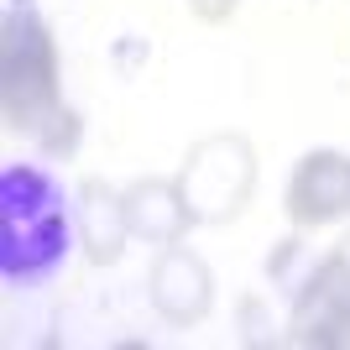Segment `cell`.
<instances>
[{
    "mask_svg": "<svg viewBox=\"0 0 350 350\" xmlns=\"http://www.w3.org/2000/svg\"><path fill=\"white\" fill-rule=\"evenodd\" d=\"M146 293H152V308L167 324H199L215 308V278H209V267L189 246H178V241L162 246V256L152 262Z\"/></svg>",
    "mask_w": 350,
    "mask_h": 350,
    "instance_id": "cell-5",
    "label": "cell"
},
{
    "mask_svg": "<svg viewBox=\"0 0 350 350\" xmlns=\"http://www.w3.org/2000/svg\"><path fill=\"white\" fill-rule=\"evenodd\" d=\"M345 304H350V256L335 246L304 278V288H298V298H293V340L304 345V340L314 335L329 314H340Z\"/></svg>",
    "mask_w": 350,
    "mask_h": 350,
    "instance_id": "cell-8",
    "label": "cell"
},
{
    "mask_svg": "<svg viewBox=\"0 0 350 350\" xmlns=\"http://www.w3.org/2000/svg\"><path fill=\"white\" fill-rule=\"evenodd\" d=\"M126 219H131L136 241H152V246H173L183 241L193 225V209L183 199V183L178 178H136L126 189Z\"/></svg>",
    "mask_w": 350,
    "mask_h": 350,
    "instance_id": "cell-7",
    "label": "cell"
},
{
    "mask_svg": "<svg viewBox=\"0 0 350 350\" xmlns=\"http://www.w3.org/2000/svg\"><path fill=\"white\" fill-rule=\"evenodd\" d=\"M79 219L63 183L37 162H11L0 173V272L5 282H42L68 262Z\"/></svg>",
    "mask_w": 350,
    "mask_h": 350,
    "instance_id": "cell-1",
    "label": "cell"
},
{
    "mask_svg": "<svg viewBox=\"0 0 350 350\" xmlns=\"http://www.w3.org/2000/svg\"><path fill=\"white\" fill-rule=\"evenodd\" d=\"M350 215V157L345 152H308L288 178V219L298 230H324Z\"/></svg>",
    "mask_w": 350,
    "mask_h": 350,
    "instance_id": "cell-4",
    "label": "cell"
},
{
    "mask_svg": "<svg viewBox=\"0 0 350 350\" xmlns=\"http://www.w3.org/2000/svg\"><path fill=\"white\" fill-rule=\"evenodd\" d=\"M73 219H79V246L94 267H116L126 256V241H131V219H126V193H116L110 183L89 178L79 189V204H73Z\"/></svg>",
    "mask_w": 350,
    "mask_h": 350,
    "instance_id": "cell-6",
    "label": "cell"
},
{
    "mask_svg": "<svg viewBox=\"0 0 350 350\" xmlns=\"http://www.w3.org/2000/svg\"><path fill=\"white\" fill-rule=\"evenodd\" d=\"M235 5H241V0H189V11L199 16V21H230Z\"/></svg>",
    "mask_w": 350,
    "mask_h": 350,
    "instance_id": "cell-10",
    "label": "cell"
},
{
    "mask_svg": "<svg viewBox=\"0 0 350 350\" xmlns=\"http://www.w3.org/2000/svg\"><path fill=\"white\" fill-rule=\"evenodd\" d=\"M0 100H5V120L11 131L37 136L53 126V120L68 110L58 89V47H53V31L37 11L16 5L5 16V42H0Z\"/></svg>",
    "mask_w": 350,
    "mask_h": 350,
    "instance_id": "cell-2",
    "label": "cell"
},
{
    "mask_svg": "<svg viewBox=\"0 0 350 350\" xmlns=\"http://www.w3.org/2000/svg\"><path fill=\"white\" fill-rule=\"evenodd\" d=\"M183 199L193 209V225H225L251 204L256 189V152L246 136H204L183 157Z\"/></svg>",
    "mask_w": 350,
    "mask_h": 350,
    "instance_id": "cell-3",
    "label": "cell"
},
{
    "mask_svg": "<svg viewBox=\"0 0 350 350\" xmlns=\"http://www.w3.org/2000/svg\"><path fill=\"white\" fill-rule=\"evenodd\" d=\"M304 345H319V350H350V304L340 308V314H329V319H324L319 329L304 340Z\"/></svg>",
    "mask_w": 350,
    "mask_h": 350,
    "instance_id": "cell-9",
    "label": "cell"
}]
</instances>
